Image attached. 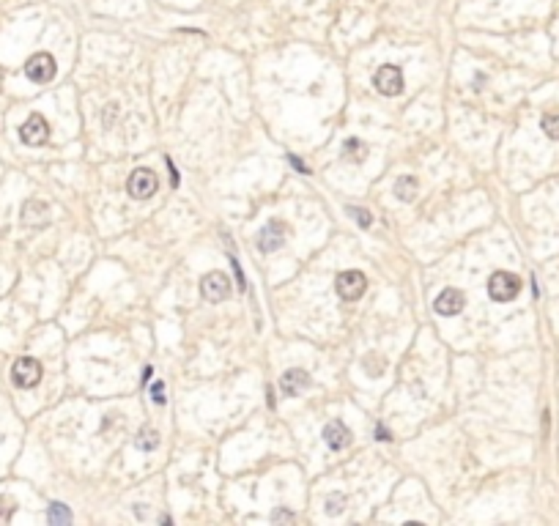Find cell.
<instances>
[{
    "label": "cell",
    "instance_id": "18",
    "mask_svg": "<svg viewBox=\"0 0 559 526\" xmlns=\"http://www.w3.org/2000/svg\"><path fill=\"white\" fill-rule=\"evenodd\" d=\"M345 156L348 159H354V162H362L365 159V153H368V149L362 146V140H357V138H351V140H345Z\"/></svg>",
    "mask_w": 559,
    "mask_h": 526
},
{
    "label": "cell",
    "instance_id": "8",
    "mask_svg": "<svg viewBox=\"0 0 559 526\" xmlns=\"http://www.w3.org/2000/svg\"><path fill=\"white\" fill-rule=\"evenodd\" d=\"M200 291H203V299L209 301H222L231 297V283L222 272H211L200 280Z\"/></svg>",
    "mask_w": 559,
    "mask_h": 526
},
{
    "label": "cell",
    "instance_id": "26",
    "mask_svg": "<svg viewBox=\"0 0 559 526\" xmlns=\"http://www.w3.org/2000/svg\"><path fill=\"white\" fill-rule=\"evenodd\" d=\"M167 170H170V184L178 187V173H176V165H173L170 159H167Z\"/></svg>",
    "mask_w": 559,
    "mask_h": 526
},
{
    "label": "cell",
    "instance_id": "27",
    "mask_svg": "<svg viewBox=\"0 0 559 526\" xmlns=\"http://www.w3.org/2000/svg\"><path fill=\"white\" fill-rule=\"evenodd\" d=\"M154 376V368H151V365H149V368H146V370H143V381H146V384H149V378Z\"/></svg>",
    "mask_w": 559,
    "mask_h": 526
},
{
    "label": "cell",
    "instance_id": "15",
    "mask_svg": "<svg viewBox=\"0 0 559 526\" xmlns=\"http://www.w3.org/2000/svg\"><path fill=\"white\" fill-rule=\"evenodd\" d=\"M47 518H50V524H69V521H72V513H69V507H66V505L53 502V505H50Z\"/></svg>",
    "mask_w": 559,
    "mask_h": 526
},
{
    "label": "cell",
    "instance_id": "14",
    "mask_svg": "<svg viewBox=\"0 0 559 526\" xmlns=\"http://www.w3.org/2000/svg\"><path fill=\"white\" fill-rule=\"evenodd\" d=\"M395 195L403 203H411L414 195H417V178L414 176H400L398 184H395Z\"/></svg>",
    "mask_w": 559,
    "mask_h": 526
},
{
    "label": "cell",
    "instance_id": "12",
    "mask_svg": "<svg viewBox=\"0 0 559 526\" xmlns=\"http://www.w3.org/2000/svg\"><path fill=\"white\" fill-rule=\"evenodd\" d=\"M307 384H310V376H307L305 370L294 368V370L283 373V378H280V392H283L285 397H296Z\"/></svg>",
    "mask_w": 559,
    "mask_h": 526
},
{
    "label": "cell",
    "instance_id": "7",
    "mask_svg": "<svg viewBox=\"0 0 559 526\" xmlns=\"http://www.w3.org/2000/svg\"><path fill=\"white\" fill-rule=\"evenodd\" d=\"M373 85L379 88V93L384 96H398L403 93V72L400 66H381L376 77H373Z\"/></svg>",
    "mask_w": 559,
    "mask_h": 526
},
{
    "label": "cell",
    "instance_id": "1",
    "mask_svg": "<svg viewBox=\"0 0 559 526\" xmlns=\"http://www.w3.org/2000/svg\"><path fill=\"white\" fill-rule=\"evenodd\" d=\"M488 294L493 301H513L521 294V277L513 272H493L488 280Z\"/></svg>",
    "mask_w": 559,
    "mask_h": 526
},
{
    "label": "cell",
    "instance_id": "28",
    "mask_svg": "<svg viewBox=\"0 0 559 526\" xmlns=\"http://www.w3.org/2000/svg\"><path fill=\"white\" fill-rule=\"evenodd\" d=\"M272 518H274V521H280V518H291V513H280V510H277Z\"/></svg>",
    "mask_w": 559,
    "mask_h": 526
},
{
    "label": "cell",
    "instance_id": "23",
    "mask_svg": "<svg viewBox=\"0 0 559 526\" xmlns=\"http://www.w3.org/2000/svg\"><path fill=\"white\" fill-rule=\"evenodd\" d=\"M151 400H154L157 406H162V403H164V386H162V381H157V384L151 386Z\"/></svg>",
    "mask_w": 559,
    "mask_h": 526
},
{
    "label": "cell",
    "instance_id": "10",
    "mask_svg": "<svg viewBox=\"0 0 559 526\" xmlns=\"http://www.w3.org/2000/svg\"><path fill=\"white\" fill-rule=\"evenodd\" d=\"M464 294L461 291H455V288H447V291H442L436 301H433V310L439 312V315H458L461 310H464Z\"/></svg>",
    "mask_w": 559,
    "mask_h": 526
},
{
    "label": "cell",
    "instance_id": "6",
    "mask_svg": "<svg viewBox=\"0 0 559 526\" xmlns=\"http://www.w3.org/2000/svg\"><path fill=\"white\" fill-rule=\"evenodd\" d=\"M58 72V66H55V58L50 55V53H36L28 64H25V75L28 79H33V82H50L53 77Z\"/></svg>",
    "mask_w": 559,
    "mask_h": 526
},
{
    "label": "cell",
    "instance_id": "22",
    "mask_svg": "<svg viewBox=\"0 0 559 526\" xmlns=\"http://www.w3.org/2000/svg\"><path fill=\"white\" fill-rule=\"evenodd\" d=\"M231 266H234V274H236V283H239V291H247V280H244V272H241V263L236 258H231Z\"/></svg>",
    "mask_w": 559,
    "mask_h": 526
},
{
    "label": "cell",
    "instance_id": "25",
    "mask_svg": "<svg viewBox=\"0 0 559 526\" xmlns=\"http://www.w3.org/2000/svg\"><path fill=\"white\" fill-rule=\"evenodd\" d=\"M288 159H291V165H294V167H296V170H299V173H310V167H307V165H305V162H302V159H296V156H294V153H291V156H288Z\"/></svg>",
    "mask_w": 559,
    "mask_h": 526
},
{
    "label": "cell",
    "instance_id": "16",
    "mask_svg": "<svg viewBox=\"0 0 559 526\" xmlns=\"http://www.w3.org/2000/svg\"><path fill=\"white\" fill-rule=\"evenodd\" d=\"M540 126H543V132H546L551 140H559V110L546 113L543 121H540Z\"/></svg>",
    "mask_w": 559,
    "mask_h": 526
},
{
    "label": "cell",
    "instance_id": "5",
    "mask_svg": "<svg viewBox=\"0 0 559 526\" xmlns=\"http://www.w3.org/2000/svg\"><path fill=\"white\" fill-rule=\"evenodd\" d=\"M50 138V124L44 121V115L33 113L22 126H19V140L25 146H44Z\"/></svg>",
    "mask_w": 559,
    "mask_h": 526
},
{
    "label": "cell",
    "instance_id": "9",
    "mask_svg": "<svg viewBox=\"0 0 559 526\" xmlns=\"http://www.w3.org/2000/svg\"><path fill=\"white\" fill-rule=\"evenodd\" d=\"M283 238H285V225L280 220H269L258 233V250L260 252H274V250H280Z\"/></svg>",
    "mask_w": 559,
    "mask_h": 526
},
{
    "label": "cell",
    "instance_id": "21",
    "mask_svg": "<svg viewBox=\"0 0 559 526\" xmlns=\"http://www.w3.org/2000/svg\"><path fill=\"white\" fill-rule=\"evenodd\" d=\"M14 499H8V496H0V521H8L11 516H14Z\"/></svg>",
    "mask_w": 559,
    "mask_h": 526
},
{
    "label": "cell",
    "instance_id": "3",
    "mask_svg": "<svg viewBox=\"0 0 559 526\" xmlns=\"http://www.w3.org/2000/svg\"><path fill=\"white\" fill-rule=\"evenodd\" d=\"M157 187H160L157 176H154L151 170H146V167H138V170L129 176V181H126V192H129L135 200L151 198V195L157 192Z\"/></svg>",
    "mask_w": 559,
    "mask_h": 526
},
{
    "label": "cell",
    "instance_id": "4",
    "mask_svg": "<svg viewBox=\"0 0 559 526\" xmlns=\"http://www.w3.org/2000/svg\"><path fill=\"white\" fill-rule=\"evenodd\" d=\"M337 294H340V299L345 301H357L365 297V288H368V280H365V274L362 272H357V269H348V272H343L340 277H337Z\"/></svg>",
    "mask_w": 559,
    "mask_h": 526
},
{
    "label": "cell",
    "instance_id": "24",
    "mask_svg": "<svg viewBox=\"0 0 559 526\" xmlns=\"http://www.w3.org/2000/svg\"><path fill=\"white\" fill-rule=\"evenodd\" d=\"M376 439H379V442H392V433H390L384 425H376Z\"/></svg>",
    "mask_w": 559,
    "mask_h": 526
},
{
    "label": "cell",
    "instance_id": "17",
    "mask_svg": "<svg viewBox=\"0 0 559 526\" xmlns=\"http://www.w3.org/2000/svg\"><path fill=\"white\" fill-rule=\"evenodd\" d=\"M135 444H138V450H157L160 447V433L157 431H140Z\"/></svg>",
    "mask_w": 559,
    "mask_h": 526
},
{
    "label": "cell",
    "instance_id": "2",
    "mask_svg": "<svg viewBox=\"0 0 559 526\" xmlns=\"http://www.w3.org/2000/svg\"><path fill=\"white\" fill-rule=\"evenodd\" d=\"M41 365H39V359H33V357H19L17 362H14V368H11V381L19 386V389H30V386H36L39 381H41Z\"/></svg>",
    "mask_w": 559,
    "mask_h": 526
},
{
    "label": "cell",
    "instance_id": "13",
    "mask_svg": "<svg viewBox=\"0 0 559 526\" xmlns=\"http://www.w3.org/2000/svg\"><path fill=\"white\" fill-rule=\"evenodd\" d=\"M47 203H39V200H30V203H25V209H22V220L28 223V225H39V223H44L47 220Z\"/></svg>",
    "mask_w": 559,
    "mask_h": 526
},
{
    "label": "cell",
    "instance_id": "20",
    "mask_svg": "<svg viewBox=\"0 0 559 526\" xmlns=\"http://www.w3.org/2000/svg\"><path fill=\"white\" fill-rule=\"evenodd\" d=\"M345 212H348V217H354V220H357V225H359V227H370V225H373L370 212H365V209H359V206H348Z\"/></svg>",
    "mask_w": 559,
    "mask_h": 526
},
{
    "label": "cell",
    "instance_id": "11",
    "mask_svg": "<svg viewBox=\"0 0 559 526\" xmlns=\"http://www.w3.org/2000/svg\"><path fill=\"white\" fill-rule=\"evenodd\" d=\"M323 442L329 450H345L351 444V431L340 422V420H332L326 428H323Z\"/></svg>",
    "mask_w": 559,
    "mask_h": 526
},
{
    "label": "cell",
    "instance_id": "19",
    "mask_svg": "<svg viewBox=\"0 0 559 526\" xmlns=\"http://www.w3.org/2000/svg\"><path fill=\"white\" fill-rule=\"evenodd\" d=\"M345 510V496L343 494H329L326 496V513L329 516H340Z\"/></svg>",
    "mask_w": 559,
    "mask_h": 526
}]
</instances>
